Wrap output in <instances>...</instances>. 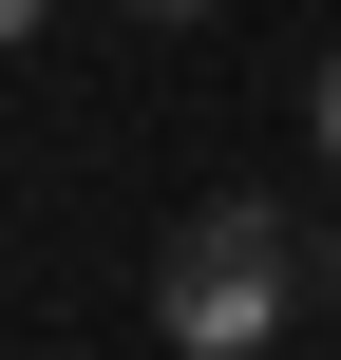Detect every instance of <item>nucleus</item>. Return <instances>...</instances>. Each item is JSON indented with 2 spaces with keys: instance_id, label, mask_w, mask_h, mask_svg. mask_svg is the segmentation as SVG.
Here are the masks:
<instances>
[{
  "instance_id": "1",
  "label": "nucleus",
  "mask_w": 341,
  "mask_h": 360,
  "mask_svg": "<svg viewBox=\"0 0 341 360\" xmlns=\"http://www.w3.org/2000/svg\"><path fill=\"white\" fill-rule=\"evenodd\" d=\"M152 323H171L190 360H266L285 323H304V247H285V209H266V190L190 209V228H171V266H152Z\"/></svg>"
},
{
  "instance_id": "2",
  "label": "nucleus",
  "mask_w": 341,
  "mask_h": 360,
  "mask_svg": "<svg viewBox=\"0 0 341 360\" xmlns=\"http://www.w3.org/2000/svg\"><path fill=\"white\" fill-rule=\"evenodd\" d=\"M304 114H323V171H341V38H323V95H304Z\"/></svg>"
},
{
  "instance_id": "3",
  "label": "nucleus",
  "mask_w": 341,
  "mask_h": 360,
  "mask_svg": "<svg viewBox=\"0 0 341 360\" xmlns=\"http://www.w3.org/2000/svg\"><path fill=\"white\" fill-rule=\"evenodd\" d=\"M133 19H209V0H133Z\"/></svg>"
},
{
  "instance_id": "4",
  "label": "nucleus",
  "mask_w": 341,
  "mask_h": 360,
  "mask_svg": "<svg viewBox=\"0 0 341 360\" xmlns=\"http://www.w3.org/2000/svg\"><path fill=\"white\" fill-rule=\"evenodd\" d=\"M19 19H38V0H0V38H19Z\"/></svg>"
},
{
  "instance_id": "5",
  "label": "nucleus",
  "mask_w": 341,
  "mask_h": 360,
  "mask_svg": "<svg viewBox=\"0 0 341 360\" xmlns=\"http://www.w3.org/2000/svg\"><path fill=\"white\" fill-rule=\"evenodd\" d=\"M323 304H341V247H323Z\"/></svg>"
}]
</instances>
